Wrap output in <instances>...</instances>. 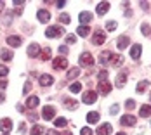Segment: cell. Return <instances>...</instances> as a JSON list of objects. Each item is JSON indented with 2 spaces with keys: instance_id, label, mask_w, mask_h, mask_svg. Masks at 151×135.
Returning <instances> with one entry per match:
<instances>
[{
  "instance_id": "cell-1",
  "label": "cell",
  "mask_w": 151,
  "mask_h": 135,
  "mask_svg": "<svg viewBox=\"0 0 151 135\" xmlns=\"http://www.w3.org/2000/svg\"><path fill=\"white\" fill-rule=\"evenodd\" d=\"M106 42V33L101 30H96L92 35V44L94 45H103Z\"/></svg>"
},
{
  "instance_id": "cell-2",
  "label": "cell",
  "mask_w": 151,
  "mask_h": 135,
  "mask_svg": "<svg viewBox=\"0 0 151 135\" xmlns=\"http://www.w3.org/2000/svg\"><path fill=\"white\" fill-rule=\"evenodd\" d=\"M78 62H80L82 66H87V68H89V66H94V62H96V61H94V57H92L91 52H83V54L80 56Z\"/></svg>"
},
{
  "instance_id": "cell-3",
  "label": "cell",
  "mask_w": 151,
  "mask_h": 135,
  "mask_svg": "<svg viewBox=\"0 0 151 135\" xmlns=\"http://www.w3.org/2000/svg\"><path fill=\"white\" fill-rule=\"evenodd\" d=\"M61 35H63V28H59V26H50V28H47V31H45L47 38H58Z\"/></svg>"
},
{
  "instance_id": "cell-4",
  "label": "cell",
  "mask_w": 151,
  "mask_h": 135,
  "mask_svg": "<svg viewBox=\"0 0 151 135\" xmlns=\"http://www.w3.org/2000/svg\"><path fill=\"white\" fill-rule=\"evenodd\" d=\"M96 99H97V94L92 92V90L82 94V102H83V104H92V102H96Z\"/></svg>"
},
{
  "instance_id": "cell-5",
  "label": "cell",
  "mask_w": 151,
  "mask_h": 135,
  "mask_svg": "<svg viewBox=\"0 0 151 135\" xmlns=\"http://www.w3.org/2000/svg\"><path fill=\"white\" fill-rule=\"evenodd\" d=\"M52 68H56V69H64V68H68V59L66 57H56V59L52 61Z\"/></svg>"
},
{
  "instance_id": "cell-6",
  "label": "cell",
  "mask_w": 151,
  "mask_h": 135,
  "mask_svg": "<svg viewBox=\"0 0 151 135\" xmlns=\"http://www.w3.org/2000/svg\"><path fill=\"white\" fill-rule=\"evenodd\" d=\"M109 64L115 66V68L123 66V56H120V54H111V57H109Z\"/></svg>"
},
{
  "instance_id": "cell-7",
  "label": "cell",
  "mask_w": 151,
  "mask_h": 135,
  "mask_svg": "<svg viewBox=\"0 0 151 135\" xmlns=\"http://www.w3.org/2000/svg\"><path fill=\"white\" fill-rule=\"evenodd\" d=\"M136 118L134 116H130V114H125V116H122L120 118V125L122 126H134L136 125Z\"/></svg>"
},
{
  "instance_id": "cell-8",
  "label": "cell",
  "mask_w": 151,
  "mask_h": 135,
  "mask_svg": "<svg viewBox=\"0 0 151 135\" xmlns=\"http://www.w3.org/2000/svg\"><path fill=\"white\" fill-rule=\"evenodd\" d=\"M54 114H56V107H52V106H45L44 111H42V116H44V120H47V121L52 120Z\"/></svg>"
},
{
  "instance_id": "cell-9",
  "label": "cell",
  "mask_w": 151,
  "mask_h": 135,
  "mask_svg": "<svg viewBox=\"0 0 151 135\" xmlns=\"http://www.w3.org/2000/svg\"><path fill=\"white\" fill-rule=\"evenodd\" d=\"M0 130L4 134H9V130H12V120H9V118L0 120Z\"/></svg>"
},
{
  "instance_id": "cell-10",
  "label": "cell",
  "mask_w": 151,
  "mask_h": 135,
  "mask_svg": "<svg viewBox=\"0 0 151 135\" xmlns=\"http://www.w3.org/2000/svg\"><path fill=\"white\" fill-rule=\"evenodd\" d=\"M37 17H38V21H40V23H44V24H45V23L50 21V12L45 11V9H40V11L37 12Z\"/></svg>"
},
{
  "instance_id": "cell-11",
  "label": "cell",
  "mask_w": 151,
  "mask_h": 135,
  "mask_svg": "<svg viewBox=\"0 0 151 135\" xmlns=\"http://www.w3.org/2000/svg\"><path fill=\"white\" fill-rule=\"evenodd\" d=\"M97 89H99V92H101V94H104V95H108V94L111 92V89H113V87H111V83H109L108 80H104V81H99Z\"/></svg>"
},
{
  "instance_id": "cell-12",
  "label": "cell",
  "mask_w": 151,
  "mask_h": 135,
  "mask_svg": "<svg viewBox=\"0 0 151 135\" xmlns=\"http://www.w3.org/2000/svg\"><path fill=\"white\" fill-rule=\"evenodd\" d=\"M78 19H80V24H82V26H87V24L92 21V14L87 12V11H83V12H80Z\"/></svg>"
},
{
  "instance_id": "cell-13",
  "label": "cell",
  "mask_w": 151,
  "mask_h": 135,
  "mask_svg": "<svg viewBox=\"0 0 151 135\" xmlns=\"http://www.w3.org/2000/svg\"><path fill=\"white\" fill-rule=\"evenodd\" d=\"M111 132H113V126H111L109 123H104V125H101V126L96 130V134H97V135H109Z\"/></svg>"
},
{
  "instance_id": "cell-14",
  "label": "cell",
  "mask_w": 151,
  "mask_h": 135,
  "mask_svg": "<svg viewBox=\"0 0 151 135\" xmlns=\"http://www.w3.org/2000/svg\"><path fill=\"white\" fill-rule=\"evenodd\" d=\"M141 52H142V47L139 44L132 45V49H130V57H132V59H139V57H141Z\"/></svg>"
},
{
  "instance_id": "cell-15",
  "label": "cell",
  "mask_w": 151,
  "mask_h": 135,
  "mask_svg": "<svg viewBox=\"0 0 151 135\" xmlns=\"http://www.w3.org/2000/svg\"><path fill=\"white\" fill-rule=\"evenodd\" d=\"M139 116H141V118H148V116H151V104L141 106V109H139Z\"/></svg>"
},
{
  "instance_id": "cell-16",
  "label": "cell",
  "mask_w": 151,
  "mask_h": 135,
  "mask_svg": "<svg viewBox=\"0 0 151 135\" xmlns=\"http://www.w3.org/2000/svg\"><path fill=\"white\" fill-rule=\"evenodd\" d=\"M96 11H97V14H99V16H104L106 12L109 11V2H101V4L97 5V9H96Z\"/></svg>"
},
{
  "instance_id": "cell-17",
  "label": "cell",
  "mask_w": 151,
  "mask_h": 135,
  "mask_svg": "<svg viewBox=\"0 0 151 135\" xmlns=\"http://www.w3.org/2000/svg\"><path fill=\"white\" fill-rule=\"evenodd\" d=\"M38 52H40V45L38 44H31L30 47H28V56H30V57H37Z\"/></svg>"
},
{
  "instance_id": "cell-18",
  "label": "cell",
  "mask_w": 151,
  "mask_h": 135,
  "mask_svg": "<svg viewBox=\"0 0 151 135\" xmlns=\"http://www.w3.org/2000/svg\"><path fill=\"white\" fill-rule=\"evenodd\" d=\"M129 44H130V38H129V36H120V38H118V44H116V47H118L120 50H123L125 47H129Z\"/></svg>"
},
{
  "instance_id": "cell-19",
  "label": "cell",
  "mask_w": 151,
  "mask_h": 135,
  "mask_svg": "<svg viewBox=\"0 0 151 135\" xmlns=\"http://www.w3.org/2000/svg\"><path fill=\"white\" fill-rule=\"evenodd\" d=\"M52 81H54V80H52V76L50 75H42L40 76V85H42V87H49V85H52Z\"/></svg>"
},
{
  "instance_id": "cell-20",
  "label": "cell",
  "mask_w": 151,
  "mask_h": 135,
  "mask_svg": "<svg viewBox=\"0 0 151 135\" xmlns=\"http://www.w3.org/2000/svg\"><path fill=\"white\" fill-rule=\"evenodd\" d=\"M148 87H150V80H142V81H139V83H137V87H136L137 94H142Z\"/></svg>"
},
{
  "instance_id": "cell-21",
  "label": "cell",
  "mask_w": 151,
  "mask_h": 135,
  "mask_svg": "<svg viewBox=\"0 0 151 135\" xmlns=\"http://www.w3.org/2000/svg\"><path fill=\"white\" fill-rule=\"evenodd\" d=\"M125 83H127V73H118V76H116V87L122 89Z\"/></svg>"
},
{
  "instance_id": "cell-22",
  "label": "cell",
  "mask_w": 151,
  "mask_h": 135,
  "mask_svg": "<svg viewBox=\"0 0 151 135\" xmlns=\"http://www.w3.org/2000/svg\"><path fill=\"white\" fill-rule=\"evenodd\" d=\"M99 118H101V116H99V113H96V111H92V113L87 114V121H89L91 125H96V123L99 121Z\"/></svg>"
},
{
  "instance_id": "cell-23",
  "label": "cell",
  "mask_w": 151,
  "mask_h": 135,
  "mask_svg": "<svg viewBox=\"0 0 151 135\" xmlns=\"http://www.w3.org/2000/svg\"><path fill=\"white\" fill-rule=\"evenodd\" d=\"M111 54H113V52H109V50L103 52V54L99 56V62H101V64H109V57H111Z\"/></svg>"
},
{
  "instance_id": "cell-24",
  "label": "cell",
  "mask_w": 151,
  "mask_h": 135,
  "mask_svg": "<svg viewBox=\"0 0 151 135\" xmlns=\"http://www.w3.org/2000/svg\"><path fill=\"white\" fill-rule=\"evenodd\" d=\"M7 44L11 45V47H19V45L23 44V42H21V38H19V36H9V38H7Z\"/></svg>"
},
{
  "instance_id": "cell-25",
  "label": "cell",
  "mask_w": 151,
  "mask_h": 135,
  "mask_svg": "<svg viewBox=\"0 0 151 135\" xmlns=\"http://www.w3.org/2000/svg\"><path fill=\"white\" fill-rule=\"evenodd\" d=\"M38 104H40V99H38L37 95H33V97H30V99L26 101V107H37Z\"/></svg>"
},
{
  "instance_id": "cell-26",
  "label": "cell",
  "mask_w": 151,
  "mask_h": 135,
  "mask_svg": "<svg viewBox=\"0 0 151 135\" xmlns=\"http://www.w3.org/2000/svg\"><path fill=\"white\" fill-rule=\"evenodd\" d=\"M78 75H80V68H71V69L68 71L66 78H68V80H73V78H76Z\"/></svg>"
},
{
  "instance_id": "cell-27",
  "label": "cell",
  "mask_w": 151,
  "mask_h": 135,
  "mask_svg": "<svg viewBox=\"0 0 151 135\" xmlns=\"http://www.w3.org/2000/svg\"><path fill=\"white\" fill-rule=\"evenodd\" d=\"M31 135H44L45 134V130H44V126H40V125H35L33 128H31Z\"/></svg>"
},
{
  "instance_id": "cell-28",
  "label": "cell",
  "mask_w": 151,
  "mask_h": 135,
  "mask_svg": "<svg viewBox=\"0 0 151 135\" xmlns=\"http://www.w3.org/2000/svg\"><path fill=\"white\" fill-rule=\"evenodd\" d=\"M76 33H78L80 36H87V35L91 33V30H89V26H78V28H76Z\"/></svg>"
},
{
  "instance_id": "cell-29",
  "label": "cell",
  "mask_w": 151,
  "mask_h": 135,
  "mask_svg": "<svg viewBox=\"0 0 151 135\" xmlns=\"http://www.w3.org/2000/svg\"><path fill=\"white\" fill-rule=\"evenodd\" d=\"M0 57H2L4 61H11L12 59V52H9V50L4 49V50H0Z\"/></svg>"
},
{
  "instance_id": "cell-30",
  "label": "cell",
  "mask_w": 151,
  "mask_h": 135,
  "mask_svg": "<svg viewBox=\"0 0 151 135\" xmlns=\"http://www.w3.org/2000/svg\"><path fill=\"white\" fill-rule=\"evenodd\" d=\"M40 59H42V61H49V59H50V49H49V47H45V49L42 50Z\"/></svg>"
},
{
  "instance_id": "cell-31",
  "label": "cell",
  "mask_w": 151,
  "mask_h": 135,
  "mask_svg": "<svg viewBox=\"0 0 151 135\" xmlns=\"http://www.w3.org/2000/svg\"><path fill=\"white\" fill-rule=\"evenodd\" d=\"M64 106L70 107V109H75L78 104H76V101H73V99H64Z\"/></svg>"
},
{
  "instance_id": "cell-32",
  "label": "cell",
  "mask_w": 151,
  "mask_h": 135,
  "mask_svg": "<svg viewBox=\"0 0 151 135\" xmlns=\"http://www.w3.org/2000/svg\"><path fill=\"white\" fill-rule=\"evenodd\" d=\"M54 125H56V126H66V125H68V120H66V118H56Z\"/></svg>"
},
{
  "instance_id": "cell-33",
  "label": "cell",
  "mask_w": 151,
  "mask_h": 135,
  "mask_svg": "<svg viewBox=\"0 0 151 135\" xmlns=\"http://www.w3.org/2000/svg\"><path fill=\"white\" fill-rule=\"evenodd\" d=\"M59 21L63 23V24H70V21H71V17H70L68 14H61V16H59Z\"/></svg>"
},
{
  "instance_id": "cell-34",
  "label": "cell",
  "mask_w": 151,
  "mask_h": 135,
  "mask_svg": "<svg viewBox=\"0 0 151 135\" xmlns=\"http://www.w3.org/2000/svg\"><path fill=\"white\" fill-rule=\"evenodd\" d=\"M106 30L108 31L116 30V21H108V23H106Z\"/></svg>"
},
{
  "instance_id": "cell-35",
  "label": "cell",
  "mask_w": 151,
  "mask_h": 135,
  "mask_svg": "<svg viewBox=\"0 0 151 135\" xmlns=\"http://www.w3.org/2000/svg\"><path fill=\"white\" fill-rule=\"evenodd\" d=\"M141 31H142V35H146V36L151 35V28L148 26V24H142V26H141Z\"/></svg>"
},
{
  "instance_id": "cell-36",
  "label": "cell",
  "mask_w": 151,
  "mask_h": 135,
  "mask_svg": "<svg viewBox=\"0 0 151 135\" xmlns=\"http://www.w3.org/2000/svg\"><path fill=\"white\" fill-rule=\"evenodd\" d=\"M70 90H71L73 94H76V92H80V90H82V83H73V85L70 87Z\"/></svg>"
},
{
  "instance_id": "cell-37",
  "label": "cell",
  "mask_w": 151,
  "mask_h": 135,
  "mask_svg": "<svg viewBox=\"0 0 151 135\" xmlns=\"http://www.w3.org/2000/svg\"><path fill=\"white\" fill-rule=\"evenodd\" d=\"M7 73H9V68L4 66V64H0V76H5Z\"/></svg>"
},
{
  "instance_id": "cell-38",
  "label": "cell",
  "mask_w": 151,
  "mask_h": 135,
  "mask_svg": "<svg viewBox=\"0 0 151 135\" xmlns=\"http://www.w3.org/2000/svg\"><path fill=\"white\" fill-rule=\"evenodd\" d=\"M125 107H127V109H134V107H136V102H134L132 99H129V101L125 102Z\"/></svg>"
},
{
  "instance_id": "cell-39",
  "label": "cell",
  "mask_w": 151,
  "mask_h": 135,
  "mask_svg": "<svg viewBox=\"0 0 151 135\" xmlns=\"http://www.w3.org/2000/svg\"><path fill=\"white\" fill-rule=\"evenodd\" d=\"M80 135H92V130L89 128V126H85V128L80 130Z\"/></svg>"
},
{
  "instance_id": "cell-40",
  "label": "cell",
  "mask_w": 151,
  "mask_h": 135,
  "mask_svg": "<svg viewBox=\"0 0 151 135\" xmlns=\"http://www.w3.org/2000/svg\"><path fill=\"white\" fill-rule=\"evenodd\" d=\"M66 42H68V44H75L76 36H75V35H68V36H66Z\"/></svg>"
},
{
  "instance_id": "cell-41",
  "label": "cell",
  "mask_w": 151,
  "mask_h": 135,
  "mask_svg": "<svg viewBox=\"0 0 151 135\" xmlns=\"http://www.w3.org/2000/svg\"><path fill=\"white\" fill-rule=\"evenodd\" d=\"M97 76H99V80H101V81H104L106 78H108V71H101Z\"/></svg>"
},
{
  "instance_id": "cell-42",
  "label": "cell",
  "mask_w": 151,
  "mask_h": 135,
  "mask_svg": "<svg viewBox=\"0 0 151 135\" xmlns=\"http://www.w3.org/2000/svg\"><path fill=\"white\" fill-rule=\"evenodd\" d=\"M23 90H24V94H26V92H30V90H31V83H30V81H26V83H24V87H23Z\"/></svg>"
},
{
  "instance_id": "cell-43",
  "label": "cell",
  "mask_w": 151,
  "mask_h": 135,
  "mask_svg": "<svg viewBox=\"0 0 151 135\" xmlns=\"http://www.w3.org/2000/svg\"><path fill=\"white\" fill-rule=\"evenodd\" d=\"M109 113H111V114H116V113H118V106H116V104H115V106H111Z\"/></svg>"
},
{
  "instance_id": "cell-44",
  "label": "cell",
  "mask_w": 151,
  "mask_h": 135,
  "mask_svg": "<svg viewBox=\"0 0 151 135\" xmlns=\"http://www.w3.org/2000/svg\"><path fill=\"white\" fill-rule=\"evenodd\" d=\"M59 52H61V54H66V52H68V47H66V45H61V47H59Z\"/></svg>"
},
{
  "instance_id": "cell-45",
  "label": "cell",
  "mask_w": 151,
  "mask_h": 135,
  "mask_svg": "<svg viewBox=\"0 0 151 135\" xmlns=\"http://www.w3.org/2000/svg\"><path fill=\"white\" fill-rule=\"evenodd\" d=\"M14 5H16V7H23V5H24V2H23V0H16Z\"/></svg>"
},
{
  "instance_id": "cell-46",
  "label": "cell",
  "mask_w": 151,
  "mask_h": 135,
  "mask_svg": "<svg viewBox=\"0 0 151 135\" xmlns=\"http://www.w3.org/2000/svg\"><path fill=\"white\" fill-rule=\"evenodd\" d=\"M56 5H58V7H59V9H63V7H64V5H66V2H64V0H59V2H58V4H56Z\"/></svg>"
},
{
  "instance_id": "cell-47",
  "label": "cell",
  "mask_w": 151,
  "mask_h": 135,
  "mask_svg": "<svg viewBox=\"0 0 151 135\" xmlns=\"http://www.w3.org/2000/svg\"><path fill=\"white\" fill-rule=\"evenodd\" d=\"M5 87H7V81H5V80H2V81H0V89H5Z\"/></svg>"
},
{
  "instance_id": "cell-48",
  "label": "cell",
  "mask_w": 151,
  "mask_h": 135,
  "mask_svg": "<svg viewBox=\"0 0 151 135\" xmlns=\"http://www.w3.org/2000/svg\"><path fill=\"white\" fill-rule=\"evenodd\" d=\"M47 135H59V134H58L56 130H49V132H47Z\"/></svg>"
},
{
  "instance_id": "cell-49",
  "label": "cell",
  "mask_w": 151,
  "mask_h": 135,
  "mask_svg": "<svg viewBox=\"0 0 151 135\" xmlns=\"http://www.w3.org/2000/svg\"><path fill=\"white\" fill-rule=\"evenodd\" d=\"M141 7L142 9H148V2H141Z\"/></svg>"
},
{
  "instance_id": "cell-50",
  "label": "cell",
  "mask_w": 151,
  "mask_h": 135,
  "mask_svg": "<svg viewBox=\"0 0 151 135\" xmlns=\"http://www.w3.org/2000/svg\"><path fill=\"white\" fill-rule=\"evenodd\" d=\"M4 5H5V4H4V2H2V0H0V12H2V11H4Z\"/></svg>"
},
{
  "instance_id": "cell-51",
  "label": "cell",
  "mask_w": 151,
  "mask_h": 135,
  "mask_svg": "<svg viewBox=\"0 0 151 135\" xmlns=\"http://www.w3.org/2000/svg\"><path fill=\"white\" fill-rule=\"evenodd\" d=\"M59 135H71V132H63V134H59Z\"/></svg>"
},
{
  "instance_id": "cell-52",
  "label": "cell",
  "mask_w": 151,
  "mask_h": 135,
  "mask_svg": "<svg viewBox=\"0 0 151 135\" xmlns=\"http://www.w3.org/2000/svg\"><path fill=\"white\" fill-rule=\"evenodd\" d=\"M0 102H4V94H0Z\"/></svg>"
},
{
  "instance_id": "cell-53",
  "label": "cell",
  "mask_w": 151,
  "mask_h": 135,
  "mask_svg": "<svg viewBox=\"0 0 151 135\" xmlns=\"http://www.w3.org/2000/svg\"><path fill=\"white\" fill-rule=\"evenodd\" d=\"M116 135H127V134H125V132H118Z\"/></svg>"
},
{
  "instance_id": "cell-54",
  "label": "cell",
  "mask_w": 151,
  "mask_h": 135,
  "mask_svg": "<svg viewBox=\"0 0 151 135\" xmlns=\"http://www.w3.org/2000/svg\"><path fill=\"white\" fill-rule=\"evenodd\" d=\"M4 135H9V134H4Z\"/></svg>"
}]
</instances>
